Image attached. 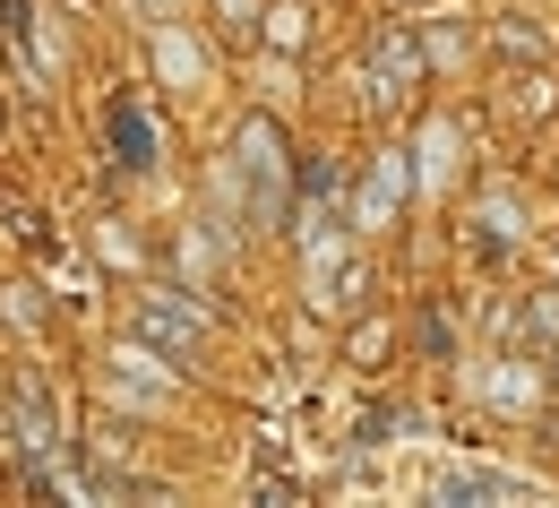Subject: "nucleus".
Wrapping results in <instances>:
<instances>
[{
	"label": "nucleus",
	"instance_id": "nucleus-8",
	"mask_svg": "<svg viewBox=\"0 0 559 508\" xmlns=\"http://www.w3.org/2000/svg\"><path fill=\"white\" fill-rule=\"evenodd\" d=\"M224 26H259V0H224Z\"/></svg>",
	"mask_w": 559,
	"mask_h": 508
},
{
	"label": "nucleus",
	"instance_id": "nucleus-5",
	"mask_svg": "<svg viewBox=\"0 0 559 508\" xmlns=\"http://www.w3.org/2000/svg\"><path fill=\"white\" fill-rule=\"evenodd\" d=\"M267 44H276V52H301V44H310V9H301V0H276V9H267Z\"/></svg>",
	"mask_w": 559,
	"mask_h": 508
},
{
	"label": "nucleus",
	"instance_id": "nucleus-1",
	"mask_svg": "<svg viewBox=\"0 0 559 508\" xmlns=\"http://www.w3.org/2000/svg\"><path fill=\"white\" fill-rule=\"evenodd\" d=\"M139 336H155L164 354H190V345L207 336V319H199L190 302H173V293H146L139 302Z\"/></svg>",
	"mask_w": 559,
	"mask_h": 508
},
{
	"label": "nucleus",
	"instance_id": "nucleus-7",
	"mask_svg": "<svg viewBox=\"0 0 559 508\" xmlns=\"http://www.w3.org/2000/svg\"><path fill=\"white\" fill-rule=\"evenodd\" d=\"M112 139L130 146V164H146V130H139V121H130V113H112Z\"/></svg>",
	"mask_w": 559,
	"mask_h": 508
},
{
	"label": "nucleus",
	"instance_id": "nucleus-4",
	"mask_svg": "<svg viewBox=\"0 0 559 508\" xmlns=\"http://www.w3.org/2000/svg\"><path fill=\"white\" fill-rule=\"evenodd\" d=\"M396 199H405V164H396V155H379V173H370V190H361V208H353V216H361V224H388Z\"/></svg>",
	"mask_w": 559,
	"mask_h": 508
},
{
	"label": "nucleus",
	"instance_id": "nucleus-2",
	"mask_svg": "<svg viewBox=\"0 0 559 508\" xmlns=\"http://www.w3.org/2000/svg\"><path fill=\"white\" fill-rule=\"evenodd\" d=\"M241 173H250V190H259V216H276L284 155H276V130H267V121H250V130H241Z\"/></svg>",
	"mask_w": 559,
	"mask_h": 508
},
{
	"label": "nucleus",
	"instance_id": "nucleus-3",
	"mask_svg": "<svg viewBox=\"0 0 559 508\" xmlns=\"http://www.w3.org/2000/svg\"><path fill=\"white\" fill-rule=\"evenodd\" d=\"M9 423H17V439H26L35 457L52 448V405H44V388H35V379H17V388H9Z\"/></svg>",
	"mask_w": 559,
	"mask_h": 508
},
{
	"label": "nucleus",
	"instance_id": "nucleus-6",
	"mask_svg": "<svg viewBox=\"0 0 559 508\" xmlns=\"http://www.w3.org/2000/svg\"><path fill=\"white\" fill-rule=\"evenodd\" d=\"M448 155H456V130H448V121H439V130H421V173H430V181L448 173Z\"/></svg>",
	"mask_w": 559,
	"mask_h": 508
}]
</instances>
